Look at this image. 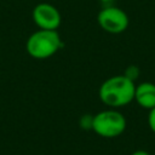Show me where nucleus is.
<instances>
[{"mask_svg": "<svg viewBox=\"0 0 155 155\" xmlns=\"http://www.w3.org/2000/svg\"><path fill=\"white\" fill-rule=\"evenodd\" d=\"M134 81L126 75H115L102 82L99 87V99L110 108H120L130 104L134 99Z\"/></svg>", "mask_w": 155, "mask_h": 155, "instance_id": "1", "label": "nucleus"}, {"mask_svg": "<svg viewBox=\"0 0 155 155\" xmlns=\"http://www.w3.org/2000/svg\"><path fill=\"white\" fill-rule=\"evenodd\" d=\"M63 42L57 30L39 29L27 40L25 48L29 56L36 59H45L57 53Z\"/></svg>", "mask_w": 155, "mask_h": 155, "instance_id": "2", "label": "nucleus"}, {"mask_svg": "<svg viewBox=\"0 0 155 155\" xmlns=\"http://www.w3.org/2000/svg\"><path fill=\"white\" fill-rule=\"evenodd\" d=\"M125 130L126 119L120 111L115 109L102 110L93 116L92 131L101 137L114 138L124 133Z\"/></svg>", "mask_w": 155, "mask_h": 155, "instance_id": "3", "label": "nucleus"}, {"mask_svg": "<svg viewBox=\"0 0 155 155\" xmlns=\"http://www.w3.org/2000/svg\"><path fill=\"white\" fill-rule=\"evenodd\" d=\"M97 21L101 28L110 34H120L125 31L130 22L127 13L116 6H107L102 8L97 16Z\"/></svg>", "mask_w": 155, "mask_h": 155, "instance_id": "4", "label": "nucleus"}, {"mask_svg": "<svg viewBox=\"0 0 155 155\" xmlns=\"http://www.w3.org/2000/svg\"><path fill=\"white\" fill-rule=\"evenodd\" d=\"M33 21L39 29L57 30L61 25L62 17L53 5L48 2H40L33 10Z\"/></svg>", "mask_w": 155, "mask_h": 155, "instance_id": "5", "label": "nucleus"}, {"mask_svg": "<svg viewBox=\"0 0 155 155\" xmlns=\"http://www.w3.org/2000/svg\"><path fill=\"white\" fill-rule=\"evenodd\" d=\"M142 108L151 109L155 107V84L144 81L136 86L134 99Z\"/></svg>", "mask_w": 155, "mask_h": 155, "instance_id": "6", "label": "nucleus"}, {"mask_svg": "<svg viewBox=\"0 0 155 155\" xmlns=\"http://www.w3.org/2000/svg\"><path fill=\"white\" fill-rule=\"evenodd\" d=\"M138 73H139L138 68L134 67V65H131V67H128V68L126 69V71H125L124 75H126V76H127L128 79H131L132 81H134V80L138 78Z\"/></svg>", "mask_w": 155, "mask_h": 155, "instance_id": "7", "label": "nucleus"}, {"mask_svg": "<svg viewBox=\"0 0 155 155\" xmlns=\"http://www.w3.org/2000/svg\"><path fill=\"white\" fill-rule=\"evenodd\" d=\"M148 124H149L150 130L155 133V107L151 108L150 111H149V115H148Z\"/></svg>", "mask_w": 155, "mask_h": 155, "instance_id": "8", "label": "nucleus"}, {"mask_svg": "<svg viewBox=\"0 0 155 155\" xmlns=\"http://www.w3.org/2000/svg\"><path fill=\"white\" fill-rule=\"evenodd\" d=\"M131 155H150V153H148L147 150H136Z\"/></svg>", "mask_w": 155, "mask_h": 155, "instance_id": "9", "label": "nucleus"}, {"mask_svg": "<svg viewBox=\"0 0 155 155\" xmlns=\"http://www.w3.org/2000/svg\"><path fill=\"white\" fill-rule=\"evenodd\" d=\"M99 1H102V2H113V1H115V0H99Z\"/></svg>", "mask_w": 155, "mask_h": 155, "instance_id": "10", "label": "nucleus"}]
</instances>
